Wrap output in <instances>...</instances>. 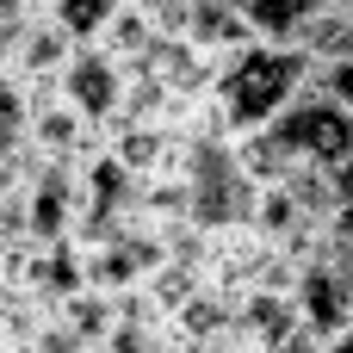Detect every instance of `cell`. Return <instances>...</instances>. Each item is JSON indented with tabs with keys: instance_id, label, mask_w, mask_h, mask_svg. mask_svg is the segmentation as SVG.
Wrapping results in <instances>:
<instances>
[{
	"instance_id": "6da1fadb",
	"label": "cell",
	"mask_w": 353,
	"mask_h": 353,
	"mask_svg": "<svg viewBox=\"0 0 353 353\" xmlns=\"http://www.w3.org/2000/svg\"><path fill=\"white\" fill-rule=\"evenodd\" d=\"M316 81V62L298 50V43H279V37H248L236 50L217 56L211 68V118L223 137H242V130H261L279 105H292L304 87Z\"/></svg>"
},
{
	"instance_id": "7a4b0ae2",
	"label": "cell",
	"mask_w": 353,
	"mask_h": 353,
	"mask_svg": "<svg viewBox=\"0 0 353 353\" xmlns=\"http://www.w3.org/2000/svg\"><path fill=\"white\" fill-rule=\"evenodd\" d=\"M50 87H56V99L74 105V118L93 124V130H105V124L124 112V62H118L105 43H74V50L62 56V68L50 74Z\"/></svg>"
},
{
	"instance_id": "3957f363",
	"label": "cell",
	"mask_w": 353,
	"mask_h": 353,
	"mask_svg": "<svg viewBox=\"0 0 353 353\" xmlns=\"http://www.w3.org/2000/svg\"><path fill=\"white\" fill-rule=\"evenodd\" d=\"M174 31H180L186 43H199L205 56H223V50H236V43H248V37H254V25H248L242 0H186Z\"/></svg>"
},
{
	"instance_id": "277c9868",
	"label": "cell",
	"mask_w": 353,
	"mask_h": 353,
	"mask_svg": "<svg viewBox=\"0 0 353 353\" xmlns=\"http://www.w3.org/2000/svg\"><path fill=\"white\" fill-rule=\"evenodd\" d=\"M316 6H323V0H242V12H248L254 37H279V43H292V37H298V25H304Z\"/></svg>"
},
{
	"instance_id": "5b68a950",
	"label": "cell",
	"mask_w": 353,
	"mask_h": 353,
	"mask_svg": "<svg viewBox=\"0 0 353 353\" xmlns=\"http://www.w3.org/2000/svg\"><path fill=\"white\" fill-rule=\"evenodd\" d=\"M118 6H124V0H43V12H50V19L74 37V43H93Z\"/></svg>"
},
{
	"instance_id": "8992f818",
	"label": "cell",
	"mask_w": 353,
	"mask_h": 353,
	"mask_svg": "<svg viewBox=\"0 0 353 353\" xmlns=\"http://www.w3.org/2000/svg\"><path fill=\"white\" fill-rule=\"evenodd\" d=\"M316 87H323L329 99H341V105L353 112V56H335V62H323V68H316Z\"/></svg>"
},
{
	"instance_id": "52a82bcc",
	"label": "cell",
	"mask_w": 353,
	"mask_h": 353,
	"mask_svg": "<svg viewBox=\"0 0 353 353\" xmlns=\"http://www.w3.org/2000/svg\"><path fill=\"white\" fill-rule=\"evenodd\" d=\"M19 6H31V0H0V12H19Z\"/></svg>"
},
{
	"instance_id": "ba28073f",
	"label": "cell",
	"mask_w": 353,
	"mask_h": 353,
	"mask_svg": "<svg viewBox=\"0 0 353 353\" xmlns=\"http://www.w3.org/2000/svg\"><path fill=\"white\" fill-rule=\"evenodd\" d=\"M6 298H12V292H6V279H0V316H6Z\"/></svg>"
},
{
	"instance_id": "9c48e42d",
	"label": "cell",
	"mask_w": 353,
	"mask_h": 353,
	"mask_svg": "<svg viewBox=\"0 0 353 353\" xmlns=\"http://www.w3.org/2000/svg\"><path fill=\"white\" fill-rule=\"evenodd\" d=\"M335 6H353V0H335Z\"/></svg>"
}]
</instances>
